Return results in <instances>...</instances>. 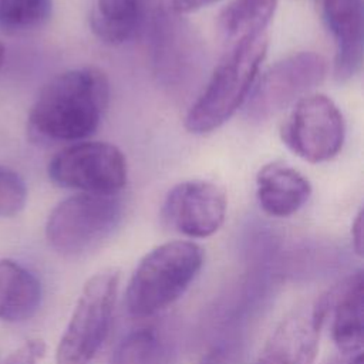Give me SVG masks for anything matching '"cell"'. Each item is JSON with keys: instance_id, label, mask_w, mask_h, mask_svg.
<instances>
[{"instance_id": "19", "label": "cell", "mask_w": 364, "mask_h": 364, "mask_svg": "<svg viewBox=\"0 0 364 364\" xmlns=\"http://www.w3.org/2000/svg\"><path fill=\"white\" fill-rule=\"evenodd\" d=\"M27 202V188L23 178L7 168L0 166V216L18 215Z\"/></svg>"}, {"instance_id": "14", "label": "cell", "mask_w": 364, "mask_h": 364, "mask_svg": "<svg viewBox=\"0 0 364 364\" xmlns=\"http://www.w3.org/2000/svg\"><path fill=\"white\" fill-rule=\"evenodd\" d=\"M43 287L37 276L11 259H0V320L20 323L40 309Z\"/></svg>"}, {"instance_id": "12", "label": "cell", "mask_w": 364, "mask_h": 364, "mask_svg": "<svg viewBox=\"0 0 364 364\" xmlns=\"http://www.w3.org/2000/svg\"><path fill=\"white\" fill-rule=\"evenodd\" d=\"M331 336L338 353L363 351L364 344V277L358 270L327 294Z\"/></svg>"}, {"instance_id": "15", "label": "cell", "mask_w": 364, "mask_h": 364, "mask_svg": "<svg viewBox=\"0 0 364 364\" xmlns=\"http://www.w3.org/2000/svg\"><path fill=\"white\" fill-rule=\"evenodd\" d=\"M145 17V0H94L90 27L104 43L119 46L139 31Z\"/></svg>"}, {"instance_id": "20", "label": "cell", "mask_w": 364, "mask_h": 364, "mask_svg": "<svg viewBox=\"0 0 364 364\" xmlns=\"http://www.w3.org/2000/svg\"><path fill=\"white\" fill-rule=\"evenodd\" d=\"M46 350L47 346L41 338H28L10 353L3 364H38Z\"/></svg>"}, {"instance_id": "23", "label": "cell", "mask_w": 364, "mask_h": 364, "mask_svg": "<svg viewBox=\"0 0 364 364\" xmlns=\"http://www.w3.org/2000/svg\"><path fill=\"white\" fill-rule=\"evenodd\" d=\"M323 364H364L363 361V351L361 353H354V354H344L338 353L328 358Z\"/></svg>"}, {"instance_id": "21", "label": "cell", "mask_w": 364, "mask_h": 364, "mask_svg": "<svg viewBox=\"0 0 364 364\" xmlns=\"http://www.w3.org/2000/svg\"><path fill=\"white\" fill-rule=\"evenodd\" d=\"M219 0H171V7L176 14H189Z\"/></svg>"}, {"instance_id": "13", "label": "cell", "mask_w": 364, "mask_h": 364, "mask_svg": "<svg viewBox=\"0 0 364 364\" xmlns=\"http://www.w3.org/2000/svg\"><path fill=\"white\" fill-rule=\"evenodd\" d=\"M311 183L297 169L270 162L256 175V196L260 208L270 216L286 218L296 213L310 198Z\"/></svg>"}, {"instance_id": "9", "label": "cell", "mask_w": 364, "mask_h": 364, "mask_svg": "<svg viewBox=\"0 0 364 364\" xmlns=\"http://www.w3.org/2000/svg\"><path fill=\"white\" fill-rule=\"evenodd\" d=\"M226 195L215 183L200 179L181 182L166 193L164 222L186 237L202 239L216 233L226 218Z\"/></svg>"}, {"instance_id": "17", "label": "cell", "mask_w": 364, "mask_h": 364, "mask_svg": "<svg viewBox=\"0 0 364 364\" xmlns=\"http://www.w3.org/2000/svg\"><path fill=\"white\" fill-rule=\"evenodd\" d=\"M171 347L166 338L152 327L127 334L115 347L109 364H169Z\"/></svg>"}, {"instance_id": "24", "label": "cell", "mask_w": 364, "mask_h": 364, "mask_svg": "<svg viewBox=\"0 0 364 364\" xmlns=\"http://www.w3.org/2000/svg\"><path fill=\"white\" fill-rule=\"evenodd\" d=\"M4 46L0 43V68H1V65H3V61H4Z\"/></svg>"}, {"instance_id": "22", "label": "cell", "mask_w": 364, "mask_h": 364, "mask_svg": "<svg viewBox=\"0 0 364 364\" xmlns=\"http://www.w3.org/2000/svg\"><path fill=\"white\" fill-rule=\"evenodd\" d=\"M364 222H363V212L360 210L353 222L351 226V239H353V247L358 256L363 255L364 249Z\"/></svg>"}, {"instance_id": "2", "label": "cell", "mask_w": 364, "mask_h": 364, "mask_svg": "<svg viewBox=\"0 0 364 364\" xmlns=\"http://www.w3.org/2000/svg\"><path fill=\"white\" fill-rule=\"evenodd\" d=\"M266 53V33L235 41L200 95L189 107L185 128L202 135L222 127L246 102Z\"/></svg>"}, {"instance_id": "7", "label": "cell", "mask_w": 364, "mask_h": 364, "mask_svg": "<svg viewBox=\"0 0 364 364\" xmlns=\"http://www.w3.org/2000/svg\"><path fill=\"white\" fill-rule=\"evenodd\" d=\"M50 179L81 193L117 195L127 183V159L108 142H75L57 152L48 164Z\"/></svg>"}, {"instance_id": "4", "label": "cell", "mask_w": 364, "mask_h": 364, "mask_svg": "<svg viewBox=\"0 0 364 364\" xmlns=\"http://www.w3.org/2000/svg\"><path fill=\"white\" fill-rule=\"evenodd\" d=\"M122 215V202L115 195L80 192L51 210L46 237L57 253L80 256L107 240L119 226Z\"/></svg>"}, {"instance_id": "6", "label": "cell", "mask_w": 364, "mask_h": 364, "mask_svg": "<svg viewBox=\"0 0 364 364\" xmlns=\"http://www.w3.org/2000/svg\"><path fill=\"white\" fill-rule=\"evenodd\" d=\"M328 65L321 54L301 51L269 67L253 85L246 102L249 122L262 124L307 95L326 78Z\"/></svg>"}, {"instance_id": "16", "label": "cell", "mask_w": 364, "mask_h": 364, "mask_svg": "<svg viewBox=\"0 0 364 364\" xmlns=\"http://www.w3.org/2000/svg\"><path fill=\"white\" fill-rule=\"evenodd\" d=\"M277 0H232L220 13L219 24L228 38L235 41L264 33Z\"/></svg>"}, {"instance_id": "8", "label": "cell", "mask_w": 364, "mask_h": 364, "mask_svg": "<svg viewBox=\"0 0 364 364\" xmlns=\"http://www.w3.org/2000/svg\"><path fill=\"white\" fill-rule=\"evenodd\" d=\"M344 134L343 114L324 94H307L294 102L280 129L286 146L311 164L334 158L343 146Z\"/></svg>"}, {"instance_id": "5", "label": "cell", "mask_w": 364, "mask_h": 364, "mask_svg": "<svg viewBox=\"0 0 364 364\" xmlns=\"http://www.w3.org/2000/svg\"><path fill=\"white\" fill-rule=\"evenodd\" d=\"M119 284L114 269L92 274L77 299L55 350V364H90L105 341Z\"/></svg>"}, {"instance_id": "11", "label": "cell", "mask_w": 364, "mask_h": 364, "mask_svg": "<svg viewBox=\"0 0 364 364\" xmlns=\"http://www.w3.org/2000/svg\"><path fill=\"white\" fill-rule=\"evenodd\" d=\"M321 13L336 44L334 78L348 81L363 65V1L323 0Z\"/></svg>"}, {"instance_id": "1", "label": "cell", "mask_w": 364, "mask_h": 364, "mask_svg": "<svg viewBox=\"0 0 364 364\" xmlns=\"http://www.w3.org/2000/svg\"><path fill=\"white\" fill-rule=\"evenodd\" d=\"M109 102V81L97 67L64 71L40 91L28 131L41 142H78L98 128Z\"/></svg>"}, {"instance_id": "18", "label": "cell", "mask_w": 364, "mask_h": 364, "mask_svg": "<svg viewBox=\"0 0 364 364\" xmlns=\"http://www.w3.org/2000/svg\"><path fill=\"white\" fill-rule=\"evenodd\" d=\"M51 14V0H0V30L7 34L41 27Z\"/></svg>"}, {"instance_id": "3", "label": "cell", "mask_w": 364, "mask_h": 364, "mask_svg": "<svg viewBox=\"0 0 364 364\" xmlns=\"http://www.w3.org/2000/svg\"><path fill=\"white\" fill-rule=\"evenodd\" d=\"M202 264L203 250L191 240H171L149 250L128 282V314L144 318L171 306L185 293Z\"/></svg>"}, {"instance_id": "10", "label": "cell", "mask_w": 364, "mask_h": 364, "mask_svg": "<svg viewBox=\"0 0 364 364\" xmlns=\"http://www.w3.org/2000/svg\"><path fill=\"white\" fill-rule=\"evenodd\" d=\"M327 310V294L296 307L273 330L253 364H313Z\"/></svg>"}]
</instances>
